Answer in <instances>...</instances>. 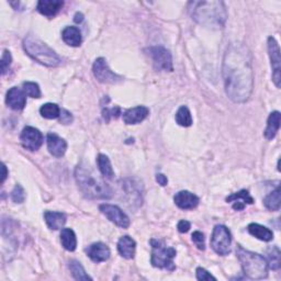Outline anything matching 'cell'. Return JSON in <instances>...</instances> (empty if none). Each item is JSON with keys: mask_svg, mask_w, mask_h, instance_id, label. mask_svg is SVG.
I'll return each mask as SVG.
<instances>
[{"mask_svg": "<svg viewBox=\"0 0 281 281\" xmlns=\"http://www.w3.org/2000/svg\"><path fill=\"white\" fill-rule=\"evenodd\" d=\"M23 49L32 60L46 67H56L62 63L60 56L34 35H28L23 40Z\"/></svg>", "mask_w": 281, "mask_h": 281, "instance_id": "cell-5", "label": "cell"}, {"mask_svg": "<svg viewBox=\"0 0 281 281\" xmlns=\"http://www.w3.org/2000/svg\"><path fill=\"white\" fill-rule=\"evenodd\" d=\"M136 243L135 240L130 236H122L118 242V251L123 258L132 259L135 255Z\"/></svg>", "mask_w": 281, "mask_h": 281, "instance_id": "cell-19", "label": "cell"}, {"mask_svg": "<svg viewBox=\"0 0 281 281\" xmlns=\"http://www.w3.org/2000/svg\"><path fill=\"white\" fill-rule=\"evenodd\" d=\"M280 203H281V194H280V187L278 186L274 191H271L270 194L264 199V204L270 211H278L280 209Z\"/></svg>", "mask_w": 281, "mask_h": 281, "instance_id": "cell-26", "label": "cell"}, {"mask_svg": "<svg viewBox=\"0 0 281 281\" xmlns=\"http://www.w3.org/2000/svg\"><path fill=\"white\" fill-rule=\"evenodd\" d=\"M83 20H84V15H83V13L77 12V13L75 14V19H74V21H75L76 23H80Z\"/></svg>", "mask_w": 281, "mask_h": 281, "instance_id": "cell-42", "label": "cell"}, {"mask_svg": "<svg viewBox=\"0 0 281 281\" xmlns=\"http://www.w3.org/2000/svg\"><path fill=\"white\" fill-rule=\"evenodd\" d=\"M6 102L13 110H22L27 104V95L18 87H12L7 92Z\"/></svg>", "mask_w": 281, "mask_h": 281, "instance_id": "cell-14", "label": "cell"}, {"mask_svg": "<svg viewBox=\"0 0 281 281\" xmlns=\"http://www.w3.org/2000/svg\"><path fill=\"white\" fill-rule=\"evenodd\" d=\"M60 122L63 124H69L73 122V116L69 111L63 109L61 110V115H60Z\"/></svg>", "mask_w": 281, "mask_h": 281, "instance_id": "cell-38", "label": "cell"}, {"mask_svg": "<svg viewBox=\"0 0 281 281\" xmlns=\"http://www.w3.org/2000/svg\"><path fill=\"white\" fill-rule=\"evenodd\" d=\"M152 245V257L151 263L154 267L167 269L173 271L176 269L174 258L177 255V252L174 247H167L162 240L151 239Z\"/></svg>", "mask_w": 281, "mask_h": 281, "instance_id": "cell-6", "label": "cell"}, {"mask_svg": "<svg viewBox=\"0 0 281 281\" xmlns=\"http://www.w3.org/2000/svg\"><path fill=\"white\" fill-rule=\"evenodd\" d=\"M92 73L96 79L102 84L115 85L118 83H121L123 79L121 76H119L115 71H112L110 69L106 60L102 58H99L95 61L92 66Z\"/></svg>", "mask_w": 281, "mask_h": 281, "instance_id": "cell-9", "label": "cell"}, {"mask_svg": "<svg viewBox=\"0 0 281 281\" xmlns=\"http://www.w3.org/2000/svg\"><path fill=\"white\" fill-rule=\"evenodd\" d=\"M120 115H121V109L119 107H115V108H106L103 109L102 111V117L104 119V121L109 122L111 119H117Z\"/></svg>", "mask_w": 281, "mask_h": 281, "instance_id": "cell-34", "label": "cell"}, {"mask_svg": "<svg viewBox=\"0 0 281 281\" xmlns=\"http://www.w3.org/2000/svg\"><path fill=\"white\" fill-rule=\"evenodd\" d=\"M280 118H281V115L279 111H274L269 115L268 121H267V127L264 132L265 138H266L267 140L275 139V136L280 127Z\"/></svg>", "mask_w": 281, "mask_h": 281, "instance_id": "cell-22", "label": "cell"}, {"mask_svg": "<svg viewBox=\"0 0 281 281\" xmlns=\"http://www.w3.org/2000/svg\"><path fill=\"white\" fill-rule=\"evenodd\" d=\"M63 41L67 45L77 47L82 44V33L76 27H66L62 32Z\"/></svg>", "mask_w": 281, "mask_h": 281, "instance_id": "cell-21", "label": "cell"}, {"mask_svg": "<svg viewBox=\"0 0 281 281\" xmlns=\"http://www.w3.org/2000/svg\"><path fill=\"white\" fill-rule=\"evenodd\" d=\"M8 177V171H7V167L5 164H3V177H2V183L5 182V180L7 179Z\"/></svg>", "mask_w": 281, "mask_h": 281, "instance_id": "cell-41", "label": "cell"}, {"mask_svg": "<svg viewBox=\"0 0 281 281\" xmlns=\"http://www.w3.org/2000/svg\"><path fill=\"white\" fill-rule=\"evenodd\" d=\"M197 279L198 280H216L215 277H213L210 272H209L208 270H205L204 268H201V267H198L197 268Z\"/></svg>", "mask_w": 281, "mask_h": 281, "instance_id": "cell-37", "label": "cell"}, {"mask_svg": "<svg viewBox=\"0 0 281 281\" xmlns=\"http://www.w3.org/2000/svg\"><path fill=\"white\" fill-rule=\"evenodd\" d=\"M268 53L271 62L272 68V80L277 88H280L281 85V56L280 47L276 40L270 36L268 38Z\"/></svg>", "mask_w": 281, "mask_h": 281, "instance_id": "cell-10", "label": "cell"}, {"mask_svg": "<svg viewBox=\"0 0 281 281\" xmlns=\"http://www.w3.org/2000/svg\"><path fill=\"white\" fill-rule=\"evenodd\" d=\"M11 62H12V58H11L10 52L8 50H5L2 56V74L3 75H5L8 71V69H9Z\"/></svg>", "mask_w": 281, "mask_h": 281, "instance_id": "cell-35", "label": "cell"}, {"mask_svg": "<svg viewBox=\"0 0 281 281\" xmlns=\"http://www.w3.org/2000/svg\"><path fill=\"white\" fill-rule=\"evenodd\" d=\"M247 230L250 232L251 235L260 240H264V242H270V240L274 238V233H272L268 228L260 226V224L252 223L248 226Z\"/></svg>", "mask_w": 281, "mask_h": 281, "instance_id": "cell-23", "label": "cell"}, {"mask_svg": "<svg viewBox=\"0 0 281 281\" xmlns=\"http://www.w3.org/2000/svg\"><path fill=\"white\" fill-rule=\"evenodd\" d=\"M176 122L184 127H188L192 124L191 112L186 106H181L178 109L177 114H176Z\"/></svg>", "mask_w": 281, "mask_h": 281, "instance_id": "cell-29", "label": "cell"}, {"mask_svg": "<svg viewBox=\"0 0 281 281\" xmlns=\"http://www.w3.org/2000/svg\"><path fill=\"white\" fill-rule=\"evenodd\" d=\"M149 115V109L145 106H139L135 108L127 109L123 112V121L124 123L131 125V124H139L142 121H144Z\"/></svg>", "mask_w": 281, "mask_h": 281, "instance_id": "cell-15", "label": "cell"}, {"mask_svg": "<svg viewBox=\"0 0 281 281\" xmlns=\"http://www.w3.org/2000/svg\"><path fill=\"white\" fill-rule=\"evenodd\" d=\"M11 199L14 203H22L26 200V191L21 184H15L11 192Z\"/></svg>", "mask_w": 281, "mask_h": 281, "instance_id": "cell-33", "label": "cell"}, {"mask_svg": "<svg viewBox=\"0 0 281 281\" xmlns=\"http://www.w3.org/2000/svg\"><path fill=\"white\" fill-rule=\"evenodd\" d=\"M23 91L31 98H41V89L36 83L26 82L23 83Z\"/></svg>", "mask_w": 281, "mask_h": 281, "instance_id": "cell-32", "label": "cell"}, {"mask_svg": "<svg viewBox=\"0 0 281 281\" xmlns=\"http://www.w3.org/2000/svg\"><path fill=\"white\" fill-rule=\"evenodd\" d=\"M75 179L79 190L89 199H110L112 190L89 165L79 164L75 170Z\"/></svg>", "mask_w": 281, "mask_h": 281, "instance_id": "cell-3", "label": "cell"}, {"mask_svg": "<svg viewBox=\"0 0 281 281\" xmlns=\"http://www.w3.org/2000/svg\"><path fill=\"white\" fill-rule=\"evenodd\" d=\"M190 228H191L190 222H188V221H186V220H181V221H179L178 226H177V229H178V231H179L180 233H187V232L190 230Z\"/></svg>", "mask_w": 281, "mask_h": 281, "instance_id": "cell-39", "label": "cell"}, {"mask_svg": "<svg viewBox=\"0 0 281 281\" xmlns=\"http://www.w3.org/2000/svg\"><path fill=\"white\" fill-rule=\"evenodd\" d=\"M237 258L242 265L244 275L250 279H265L268 277L269 266L267 259L261 255L245 250L240 245L236 248Z\"/></svg>", "mask_w": 281, "mask_h": 281, "instance_id": "cell-4", "label": "cell"}, {"mask_svg": "<svg viewBox=\"0 0 281 281\" xmlns=\"http://www.w3.org/2000/svg\"><path fill=\"white\" fill-rule=\"evenodd\" d=\"M87 256L95 263H102L109 259L110 248L101 242L93 243L86 248Z\"/></svg>", "mask_w": 281, "mask_h": 281, "instance_id": "cell-16", "label": "cell"}, {"mask_svg": "<svg viewBox=\"0 0 281 281\" xmlns=\"http://www.w3.org/2000/svg\"><path fill=\"white\" fill-rule=\"evenodd\" d=\"M175 204L182 210H192L196 209L200 202V199L192 192L188 190H182L177 192L174 197Z\"/></svg>", "mask_w": 281, "mask_h": 281, "instance_id": "cell-13", "label": "cell"}, {"mask_svg": "<svg viewBox=\"0 0 281 281\" xmlns=\"http://www.w3.org/2000/svg\"><path fill=\"white\" fill-rule=\"evenodd\" d=\"M156 181L160 184V186H163V187H165L166 184L168 183L167 177H166L165 175H163V174H157L156 175Z\"/></svg>", "mask_w": 281, "mask_h": 281, "instance_id": "cell-40", "label": "cell"}, {"mask_svg": "<svg viewBox=\"0 0 281 281\" xmlns=\"http://www.w3.org/2000/svg\"><path fill=\"white\" fill-rule=\"evenodd\" d=\"M69 269L71 275L76 279L80 281H87V280H92V278L87 274L83 265L77 260H70L69 261Z\"/></svg>", "mask_w": 281, "mask_h": 281, "instance_id": "cell-27", "label": "cell"}, {"mask_svg": "<svg viewBox=\"0 0 281 281\" xmlns=\"http://www.w3.org/2000/svg\"><path fill=\"white\" fill-rule=\"evenodd\" d=\"M251 51L243 43H232L224 54L222 74L228 97L235 103L246 102L253 92L254 71Z\"/></svg>", "mask_w": 281, "mask_h": 281, "instance_id": "cell-1", "label": "cell"}, {"mask_svg": "<svg viewBox=\"0 0 281 281\" xmlns=\"http://www.w3.org/2000/svg\"><path fill=\"white\" fill-rule=\"evenodd\" d=\"M40 114L45 119L53 120L60 118L61 115V109L59 108L58 104L55 103H45L40 109Z\"/></svg>", "mask_w": 281, "mask_h": 281, "instance_id": "cell-28", "label": "cell"}, {"mask_svg": "<svg viewBox=\"0 0 281 281\" xmlns=\"http://www.w3.org/2000/svg\"><path fill=\"white\" fill-rule=\"evenodd\" d=\"M64 6V2L61 0H40L38 3V11L45 17H55Z\"/></svg>", "mask_w": 281, "mask_h": 281, "instance_id": "cell-18", "label": "cell"}, {"mask_svg": "<svg viewBox=\"0 0 281 281\" xmlns=\"http://www.w3.org/2000/svg\"><path fill=\"white\" fill-rule=\"evenodd\" d=\"M192 242L196 244V246L199 248L200 251H204L205 250L203 233L199 232V231L194 232V234H192Z\"/></svg>", "mask_w": 281, "mask_h": 281, "instance_id": "cell-36", "label": "cell"}, {"mask_svg": "<svg viewBox=\"0 0 281 281\" xmlns=\"http://www.w3.org/2000/svg\"><path fill=\"white\" fill-rule=\"evenodd\" d=\"M46 142H47V149H49V152L53 156L62 157L66 153L67 143L65 140L60 138L58 134L55 133L47 134Z\"/></svg>", "mask_w": 281, "mask_h": 281, "instance_id": "cell-17", "label": "cell"}, {"mask_svg": "<svg viewBox=\"0 0 281 281\" xmlns=\"http://www.w3.org/2000/svg\"><path fill=\"white\" fill-rule=\"evenodd\" d=\"M97 165L101 175L108 179H112L115 176V171L112 168L110 159L107 155L99 154L97 157Z\"/></svg>", "mask_w": 281, "mask_h": 281, "instance_id": "cell-25", "label": "cell"}, {"mask_svg": "<svg viewBox=\"0 0 281 281\" xmlns=\"http://www.w3.org/2000/svg\"><path fill=\"white\" fill-rule=\"evenodd\" d=\"M191 15L198 25L208 29L219 30L224 28L228 20L227 6L219 0L191 3Z\"/></svg>", "mask_w": 281, "mask_h": 281, "instance_id": "cell-2", "label": "cell"}, {"mask_svg": "<svg viewBox=\"0 0 281 281\" xmlns=\"http://www.w3.org/2000/svg\"><path fill=\"white\" fill-rule=\"evenodd\" d=\"M232 235L230 230L224 226H216L213 229L211 237V247L213 251L221 256H227L231 253Z\"/></svg>", "mask_w": 281, "mask_h": 281, "instance_id": "cell-7", "label": "cell"}, {"mask_svg": "<svg viewBox=\"0 0 281 281\" xmlns=\"http://www.w3.org/2000/svg\"><path fill=\"white\" fill-rule=\"evenodd\" d=\"M268 266L274 269V270H278L280 268V250L277 246H272L268 250Z\"/></svg>", "mask_w": 281, "mask_h": 281, "instance_id": "cell-31", "label": "cell"}, {"mask_svg": "<svg viewBox=\"0 0 281 281\" xmlns=\"http://www.w3.org/2000/svg\"><path fill=\"white\" fill-rule=\"evenodd\" d=\"M99 210L101 211L103 215H106V218L109 221L115 223L116 226L122 229H127L128 227H130V219H128V216L119 207L114 204L103 203V204H100Z\"/></svg>", "mask_w": 281, "mask_h": 281, "instance_id": "cell-11", "label": "cell"}, {"mask_svg": "<svg viewBox=\"0 0 281 281\" xmlns=\"http://www.w3.org/2000/svg\"><path fill=\"white\" fill-rule=\"evenodd\" d=\"M61 242L63 247L68 252H74L77 247V238L71 229H63L61 233Z\"/></svg>", "mask_w": 281, "mask_h": 281, "instance_id": "cell-24", "label": "cell"}, {"mask_svg": "<svg viewBox=\"0 0 281 281\" xmlns=\"http://www.w3.org/2000/svg\"><path fill=\"white\" fill-rule=\"evenodd\" d=\"M20 140L25 148L38 151L43 144V134L33 126H26L21 132Z\"/></svg>", "mask_w": 281, "mask_h": 281, "instance_id": "cell-12", "label": "cell"}, {"mask_svg": "<svg viewBox=\"0 0 281 281\" xmlns=\"http://www.w3.org/2000/svg\"><path fill=\"white\" fill-rule=\"evenodd\" d=\"M228 202H242L244 204H253L254 199L247 190H240L235 194H232L227 198Z\"/></svg>", "mask_w": 281, "mask_h": 281, "instance_id": "cell-30", "label": "cell"}, {"mask_svg": "<svg viewBox=\"0 0 281 281\" xmlns=\"http://www.w3.org/2000/svg\"><path fill=\"white\" fill-rule=\"evenodd\" d=\"M44 220L51 230H60L66 223V215L62 212H54V211H45Z\"/></svg>", "mask_w": 281, "mask_h": 281, "instance_id": "cell-20", "label": "cell"}, {"mask_svg": "<svg viewBox=\"0 0 281 281\" xmlns=\"http://www.w3.org/2000/svg\"><path fill=\"white\" fill-rule=\"evenodd\" d=\"M153 61V65L156 70L173 71V56L172 53L163 46H151L147 50Z\"/></svg>", "mask_w": 281, "mask_h": 281, "instance_id": "cell-8", "label": "cell"}]
</instances>
